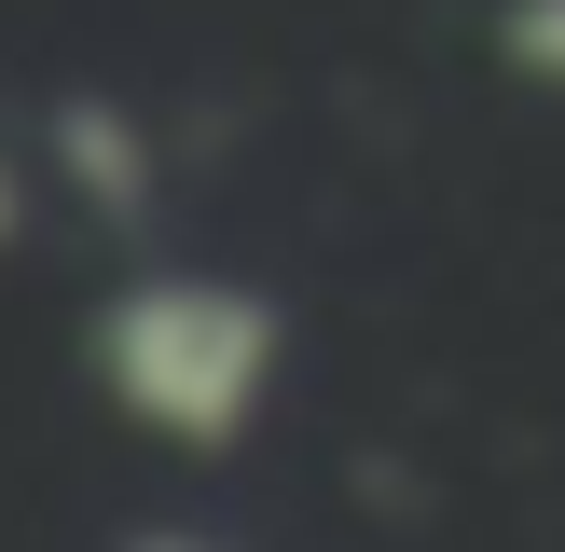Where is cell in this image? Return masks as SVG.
<instances>
[{"mask_svg":"<svg viewBox=\"0 0 565 552\" xmlns=\"http://www.w3.org/2000/svg\"><path fill=\"white\" fill-rule=\"evenodd\" d=\"M83 359H97L110 414H125L138 442L235 456V442L263 428L276 373H290V304L248 290V276H207V263H152V276H125V290L97 304Z\"/></svg>","mask_w":565,"mask_h":552,"instance_id":"cell-1","label":"cell"},{"mask_svg":"<svg viewBox=\"0 0 565 552\" xmlns=\"http://www.w3.org/2000/svg\"><path fill=\"white\" fill-rule=\"evenodd\" d=\"M42 138H55V180H70L83 208L110 221V235H138V221L166 208V138L138 125V97H110V83H70Z\"/></svg>","mask_w":565,"mask_h":552,"instance_id":"cell-2","label":"cell"},{"mask_svg":"<svg viewBox=\"0 0 565 552\" xmlns=\"http://www.w3.org/2000/svg\"><path fill=\"white\" fill-rule=\"evenodd\" d=\"M497 55H511L524 83H552V97H565V0H497Z\"/></svg>","mask_w":565,"mask_h":552,"instance_id":"cell-3","label":"cell"},{"mask_svg":"<svg viewBox=\"0 0 565 552\" xmlns=\"http://www.w3.org/2000/svg\"><path fill=\"white\" fill-rule=\"evenodd\" d=\"M14 221H28V180H14V152H0V248H14Z\"/></svg>","mask_w":565,"mask_h":552,"instance_id":"cell-4","label":"cell"},{"mask_svg":"<svg viewBox=\"0 0 565 552\" xmlns=\"http://www.w3.org/2000/svg\"><path fill=\"white\" fill-rule=\"evenodd\" d=\"M125 552H221V539H180V524H138Z\"/></svg>","mask_w":565,"mask_h":552,"instance_id":"cell-5","label":"cell"}]
</instances>
